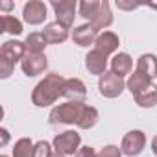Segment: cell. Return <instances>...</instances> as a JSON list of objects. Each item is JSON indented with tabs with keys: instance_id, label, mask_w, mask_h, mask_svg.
Listing matches in <instances>:
<instances>
[{
	"instance_id": "8fae6325",
	"label": "cell",
	"mask_w": 157,
	"mask_h": 157,
	"mask_svg": "<svg viewBox=\"0 0 157 157\" xmlns=\"http://www.w3.org/2000/svg\"><path fill=\"white\" fill-rule=\"evenodd\" d=\"M107 56L105 54H102L100 50H91L87 56H85V67H87V70L91 72V74H94V76H102V74H105L107 72Z\"/></svg>"
},
{
	"instance_id": "ffe728a7",
	"label": "cell",
	"mask_w": 157,
	"mask_h": 157,
	"mask_svg": "<svg viewBox=\"0 0 157 157\" xmlns=\"http://www.w3.org/2000/svg\"><path fill=\"white\" fill-rule=\"evenodd\" d=\"M46 44H48V41L39 32H33V33H30L24 39V46H26L28 54H43V50L46 48Z\"/></svg>"
},
{
	"instance_id": "5b68a950",
	"label": "cell",
	"mask_w": 157,
	"mask_h": 157,
	"mask_svg": "<svg viewBox=\"0 0 157 157\" xmlns=\"http://www.w3.org/2000/svg\"><path fill=\"white\" fill-rule=\"evenodd\" d=\"M82 137L80 133L76 131H63L59 135L54 137V148H56V153H61V155H76V151L80 150L82 146Z\"/></svg>"
},
{
	"instance_id": "4fadbf2b",
	"label": "cell",
	"mask_w": 157,
	"mask_h": 157,
	"mask_svg": "<svg viewBox=\"0 0 157 157\" xmlns=\"http://www.w3.org/2000/svg\"><path fill=\"white\" fill-rule=\"evenodd\" d=\"M118 44H120V39H118L117 33H113V32H102V33H98V37H96L94 48L100 50L102 54L109 56V54H115V52L118 50Z\"/></svg>"
},
{
	"instance_id": "9c48e42d",
	"label": "cell",
	"mask_w": 157,
	"mask_h": 157,
	"mask_svg": "<svg viewBox=\"0 0 157 157\" xmlns=\"http://www.w3.org/2000/svg\"><path fill=\"white\" fill-rule=\"evenodd\" d=\"M22 17L28 24L32 26H37V24H43L46 21V4L41 2V0H30V2L24 4V10H22Z\"/></svg>"
},
{
	"instance_id": "cb8c5ba5",
	"label": "cell",
	"mask_w": 157,
	"mask_h": 157,
	"mask_svg": "<svg viewBox=\"0 0 157 157\" xmlns=\"http://www.w3.org/2000/svg\"><path fill=\"white\" fill-rule=\"evenodd\" d=\"M52 146L46 140H39L33 146V157H52Z\"/></svg>"
},
{
	"instance_id": "4dcf8cb0",
	"label": "cell",
	"mask_w": 157,
	"mask_h": 157,
	"mask_svg": "<svg viewBox=\"0 0 157 157\" xmlns=\"http://www.w3.org/2000/svg\"><path fill=\"white\" fill-rule=\"evenodd\" d=\"M52 157H67V155H61V153H54Z\"/></svg>"
},
{
	"instance_id": "52a82bcc",
	"label": "cell",
	"mask_w": 157,
	"mask_h": 157,
	"mask_svg": "<svg viewBox=\"0 0 157 157\" xmlns=\"http://www.w3.org/2000/svg\"><path fill=\"white\" fill-rule=\"evenodd\" d=\"M146 146V135L140 131V129H133V131H128L122 139V144H120V150L124 155L128 157H135L139 155Z\"/></svg>"
},
{
	"instance_id": "7c38bea8",
	"label": "cell",
	"mask_w": 157,
	"mask_h": 157,
	"mask_svg": "<svg viewBox=\"0 0 157 157\" xmlns=\"http://www.w3.org/2000/svg\"><path fill=\"white\" fill-rule=\"evenodd\" d=\"M98 37V32L91 26V24H82V26H76L72 30V41L78 46H89L94 44Z\"/></svg>"
},
{
	"instance_id": "44dd1931",
	"label": "cell",
	"mask_w": 157,
	"mask_h": 157,
	"mask_svg": "<svg viewBox=\"0 0 157 157\" xmlns=\"http://www.w3.org/2000/svg\"><path fill=\"white\" fill-rule=\"evenodd\" d=\"M100 6L102 2H98V0H82L80 4H78V11H80V15L83 19H87L89 22H93L100 11Z\"/></svg>"
},
{
	"instance_id": "5bb4252c",
	"label": "cell",
	"mask_w": 157,
	"mask_h": 157,
	"mask_svg": "<svg viewBox=\"0 0 157 157\" xmlns=\"http://www.w3.org/2000/svg\"><path fill=\"white\" fill-rule=\"evenodd\" d=\"M41 33H43L44 39H46L48 43H52V44L65 43V41L68 39V30H67L63 24H59V22H48Z\"/></svg>"
},
{
	"instance_id": "8992f818",
	"label": "cell",
	"mask_w": 157,
	"mask_h": 157,
	"mask_svg": "<svg viewBox=\"0 0 157 157\" xmlns=\"http://www.w3.org/2000/svg\"><path fill=\"white\" fill-rule=\"evenodd\" d=\"M54 13H56V22L63 24L67 30L74 24V17H76V10H78V4L76 0H52L50 2Z\"/></svg>"
},
{
	"instance_id": "9a60e30c",
	"label": "cell",
	"mask_w": 157,
	"mask_h": 157,
	"mask_svg": "<svg viewBox=\"0 0 157 157\" xmlns=\"http://www.w3.org/2000/svg\"><path fill=\"white\" fill-rule=\"evenodd\" d=\"M131 68H133V59L129 57V54L118 52V54L113 56V59H111V70L115 74H118L120 78H124L126 74L131 72Z\"/></svg>"
},
{
	"instance_id": "d6986e66",
	"label": "cell",
	"mask_w": 157,
	"mask_h": 157,
	"mask_svg": "<svg viewBox=\"0 0 157 157\" xmlns=\"http://www.w3.org/2000/svg\"><path fill=\"white\" fill-rule=\"evenodd\" d=\"M151 83V80L146 76V74H142V72H139L137 68H135V72L133 74H129V78H128V82H126V87H128V91L131 93V94H137L139 91H142L144 87H148Z\"/></svg>"
},
{
	"instance_id": "f1b7e54d",
	"label": "cell",
	"mask_w": 157,
	"mask_h": 157,
	"mask_svg": "<svg viewBox=\"0 0 157 157\" xmlns=\"http://www.w3.org/2000/svg\"><path fill=\"white\" fill-rule=\"evenodd\" d=\"M151 151L157 155V135L153 137V140H151Z\"/></svg>"
},
{
	"instance_id": "2e32d148",
	"label": "cell",
	"mask_w": 157,
	"mask_h": 157,
	"mask_svg": "<svg viewBox=\"0 0 157 157\" xmlns=\"http://www.w3.org/2000/svg\"><path fill=\"white\" fill-rule=\"evenodd\" d=\"M96 32H100V30H105L107 26H111L113 24V11H111V6H109V2L107 0H104L102 2V6H100V11H98V15H96V19L93 21V22H89Z\"/></svg>"
},
{
	"instance_id": "484cf974",
	"label": "cell",
	"mask_w": 157,
	"mask_h": 157,
	"mask_svg": "<svg viewBox=\"0 0 157 157\" xmlns=\"http://www.w3.org/2000/svg\"><path fill=\"white\" fill-rule=\"evenodd\" d=\"M74 157H98V155H96L94 148H91V146H82L80 150L76 151Z\"/></svg>"
},
{
	"instance_id": "603a6c76",
	"label": "cell",
	"mask_w": 157,
	"mask_h": 157,
	"mask_svg": "<svg viewBox=\"0 0 157 157\" xmlns=\"http://www.w3.org/2000/svg\"><path fill=\"white\" fill-rule=\"evenodd\" d=\"M33 142L28 137H22L13 146V157H33Z\"/></svg>"
},
{
	"instance_id": "7a4b0ae2",
	"label": "cell",
	"mask_w": 157,
	"mask_h": 157,
	"mask_svg": "<svg viewBox=\"0 0 157 157\" xmlns=\"http://www.w3.org/2000/svg\"><path fill=\"white\" fill-rule=\"evenodd\" d=\"M63 83L65 78L56 72L44 76V80H41L32 93V104L35 107H48L56 104L59 96H63Z\"/></svg>"
},
{
	"instance_id": "83f0119b",
	"label": "cell",
	"mask_w": 157,
	"mask_h": 157,
	"mask_svg": "<svg viewBox=\"0 0 157 157\" xmlns=\"http://www.w3.org/2000/svg\"><path fill=\"white\" fill-rule=\"evenodd\" d=\"M0 135H2V142H0V144L6 146V144H8V140H10V133H8V129H6V128H2V129H0Z\"/></svg>"
},
{
	"instance_id": "277c9868",
	"label": "cell",
	"mask_w": 157,
	"mask_h": 157,
	"mask_svg": "<svg viewBox=\"0 0 157 157\" xmlns=\"http://www.w3.org/2000/svg\"><path fill=\"white\" fill-rule=\"evenodd\" d=\"M124 87H126L124 78H120L113 70H107L105 74L100 76V80H98V91L105 98H117V96H120L122 91H124Z\"/></svg>"
},
{
	"instance_id": "4316f807",
	"label": "cell",
	"mask_w": 157,
	"mask_h": 157,
	"mask_svg": "<svg viewBox=\"0 0 157 157\" xmlns=\"http://www.w3.org/2000/svg\"><path fill=\"white\" fill-rule=\"evenodd\" d=\"M117 6H118L120 10H135V8H139L140 4H137V2H124V0H117Z\"/></svg>"
},
{
	"instance_id": "6da1fadb",
	"label": "cell",
	"mask_w": 157,
	"mask_h": 157,
	"mask_svg": "<svg viewBox=\"0 0 157 157\" xmlns=\"http://www.w3.org/2000/svg\"><path fill=\"white\" fill-rule=\"evenodd\" d=\"M98 118H100L98 109L93 107V105H87L85 102H65V104H59L48 115V122L50 124H76L82 129L94 128Z\"/></svg>"
},
{
	"instance_id": "d4e9b609",
	"label": "cell",
	"mask_w": 157,
	"mask_h": 157,
	"mask_svg": "<svg viewBox=\"0 0 157 157\" xmlns=\"http://www.w3.org/2000/svg\"><path fill=\"white\" fill-rule=\"evenodd\" d=\"M98 157H122V150L118 146L109 144V146H104L102 148V151L98 153Z\"/></svg>"
},
{
	"instance_id": "7402d4cb",
	"label": "cell",
	"mask_w": 157,
	"mask_h": 157,
	"mask_svg": "<svg viewBox=\"0 0 157 157\" xmlns=\"http://www.w3.org/2000/svg\"><path fill=\"white\" fill-rule=\"evenodd\" d=\"M0 32H8L11 35H21L22 33V22L17 17L2 15L0 17Z\"/></svg>"
},
{
	"instance_id": "1f68e13d",
	"label": "cell",
	"mask_w": 157,
	"mask_h": 157,
	"mask_svg": "<svg viewBox=\"0 0 157 157\" xmlns=\"http://www.w3.org/2000/svg\"><path fill=\"white\" fill-rule=\"evenodd\" d=\"M0 157H8V155H0Z\"/></svg>"
},
{
	"instance_id": "3957f363",
	"label": "cell",
	"mask_w": 157,
	"mask_h": 157,
	"mask_svg": "<svg viewBox=\"0 0 157 157\" xmlns=\"http://www.w3.org/2000/svg\"><path fill=\"white\" fill-rule=\"evenodd\" d=\"M26 56V46L21 41H6L0 48V78L6 80L13 74L15 63L22 61Z\"/></svg>"
},
{
	"instance_id": "ac0fdd59",
	"label": "cell",
	"mask_w": 157,
	"mask_h": 157,
	"mask_svg": "<svg viewBox=\"0 0 157 157\" xmlns=\"http://www.w3.org/2000/svg\"><path fill=\"white\" fill-rule=\"evenodd\" d=\"M137 70L146 74L150 80L157 78V57L153 54H142L137 59Z\"/></svg>"
},
{
	"instance_id": "30bf717a",
	"label": "cell",
	"mask_w": 157,
	"mask_h": 157,
	"mask_svg": "<svg viewBox=\"0 0 157 157\" xmlns=\"http://www.w3.org/2000/svg\"><path fill=\"white\" fill-rule=\"evenodd\" d=\"M63 96L68 102H85L87 98V87L80 78H68L63 83Z\"/></svg>"
},
{
	"instance_id": "f546056e",
	"label": "cell",
	"mask_w": 157,
	"mask_h": 157,
	"mask_svg": "<svg viewBox=\"0 0 157 157\" xmlns=\"http://www.w3.org/2000/svg\"><path fill=\"white\" fill-rule=\"evenodd\" d=\"M11 6H13L11 2H4V4H2V8H4V10H11Z\"/></svg>"
},
{
	"instance_id": "ba28073f",
	"label": "cell",
	"mask_w": 157,
	"mask_h": 157,
	"mask_svg": "<svg viewBox=\"0 0 157 157\" xmlns=\"http://www.w3.org/2000/svg\"><path fill=\"white\" fill-rule=\"evenodd\" d=\"M46 67H48V59L44 54H28L26 52V56L21 61V68L28 78L43 74L46 70Z\"/></svg>"
},
{
	"instance_id": "e0dca14e",
	"label": "cell",
	"mask_w": 157,
	"mask_h": 157,
	"mask_svg": "<svg viewBox=\"0 0 157 157\" xmlns=\"http://www.w3.org/2000/svg\"><path fill=\"white\" fill-rule=\"evenodd\" d=\"M133 98L140 107H155L157 105V85L150 83L148 87H144L142 91L133 94Z\"/></svg>"
}]
</instances>
